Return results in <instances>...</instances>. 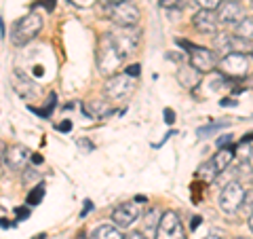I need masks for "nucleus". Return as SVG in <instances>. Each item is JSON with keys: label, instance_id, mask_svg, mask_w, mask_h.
I'll list each match as a JSON object with an SVG mask.
<instances>
[{"label": "nucleus", "instance_id": "obj_1", "mask_svg": "<svg viewBox=\"0 0 253 239\" xmlns=\"http://www.w3.org/2000/svg\"><path fill=\"white\" fill-rule=\"evenodd\" d=\"M97 70L104 76H114L116 68H121L123 63V55L118 53V49L114 47L112 38H110V34H104L99 38V45H97Z\"/></svg>", "mask_w": 253, "mask_h": 239}, {"label": "nucleus", "instance_id": "obj_2", "mask_svg": "<svg viewBox=\"0 0 253 239\" xmlns=\"http://www.w3.org/2000/svg\"><path fill=\"white\" fill-rule=\"evenodd\" d=\"M41 30H42V15L32 11V13L26 15V17L15 21L13 32H11V41H13V45L23 47L30 41H34V38L41 34Z\"/></svg>", "mask_w": 253, "mask_h": 239}, {"label": "nucleus", "instance_id": "obj_3", "mask_svg": "<svg viewBox=\"0 0 253 239\" xmlns=\"http://www.w3.org/2000/svg\"><path fill=\"white\" fill-rule=\"evenodd\" d=\"M110 38H112V43L118 49V53H121L123 58H126V55H131V53L137 51L139 41H141V32L135 26H131V28L118 26L116 30L110 32Z\"/></svg>", "mask_w": 253, "mask_h": 239}, {"label": "nucleus", "instance_id": "obj_4", "mask_svg": "<svg viewBox=\"0 0 253 239\" xmlns=\"http://www.w3.org/2000/svg\"><path fill=\"white\" fill-rule=\"evenodd\" d=\"M245 193H247V190H245V186L239 180H232V182H228V184H224V188H221V193H219V210L228 214V216H230V214H239Z\"/></svg>", "mask_w": 253, "mask_h": 239}, {"label": "nucleus", "instance_id": "obj_5", "mask_svg": "<svg viewBox=\"0 0 253 239\" xmlns=\"http://www.w3.org/2000/svg\"><path fill=\"white\" fill-rule=\"evenodd\" d=\"M234 161V148L232 146H226V148H219L215 155L211 157V161L207 165H203L201 167V176L205 180H213V178H217L221 172H226L228 167H230V163Z\"/></svg>", "mask_w": 253, "mask_h": 239}, {"label": "nucleus", "instance_id": "obj_6", "mask_svg": "<svg viewBox=\"0 0 253 239\" xmlns=\"http://www.w3.org/2000/svg\"><path fill=\"white\" fill-rule=\"evenodd\" d=\"M139 6L135 2H131V0H123V2H116L110 6V19H112L116 26H137L139 23Z\"/></svg>", "mask_w": 253, "mask_h": 239}, {"label": "nucleus", "instance_id": "obj_7", "mask_svg": "<svg viewBox=\"0 0 253 239\" xmlns=\"http://www.w3.org/2000/svg\"><path fill=\"white\" fill-rule=\"evenodd\" d=\"M217 68L228 78H241L249 72V58H247V53H236V51L228 53L219 60Z\"/></svg>", "mask_w": 253, "mask_h": 239}, {"label": "nucleus", "instance_id": "obj_8", "mask_svg": "<svg viewBox=\"0 0 253 239\" xmlns=\"http://www.w3.org/2000/svg\"><path fill=\"white\" fill-rule=\"evenodd\" d=\"M135 91V81L129 74H114L104 85V95L108 100H125Z\"/></svg>", "mask_w": 253, "mask_h": 239}, {"label": "nucleus", "instance_id": "obj_9", "mask_svg": "<svg viewBox=\"0 0 253 239\" xmlns=\"http://www.w3.org/2000/svg\"><path fill=\"white\" fill-rule=\"evenodd\" d=\"M156 239H186L184 227H181L177 212H173V210L163 212V218L156 229Z\"/></svg>", "mask_w": 253, "mask_h": 239}, {"label": "nucleus", "instance_id": "obj_10", "mask_svg": "<svg viewBox=\"0 0 253 239\" xmlns=\"http://www.w3.org/2000/svg\"><path fill=\"white\" fill-rule=\"evenodd\" d=\"M139 216H141V205H139L137 199L118 203L116 208L112 210V222L118 229H129L133 222L139 220Z\"/></svg>", "mask_w": 253, "mask_h": 239}, {"label": "nucleus", "instance_id": "obj_11", "mask_svg": "<svg viewBox=\"0 0 253 239\" xmlns=\"http://www.w3.org/2000/svg\"><path fill=\"white\" fill-rule=\"evenodd\" d=\"M190 63L199 70V72L207 74V72H213L217 68V58H215V51L211 49H205V47H194L190 51Z\"/></svg>", "mask_w": 253, "mask_h": 239}, {"label": "nucleus", "instance_id": "obj_12", "mask_svg": "<svg viewBox=\"0 0 253 239\" xmlns=\"http://www.w3.org/2000/svg\"><path fill=\"white\" fill-rule=\"evenodd\" d=\"M192 26L196 32L201 34H217V26H219V19H217V13L215 11H207V9H201L192 15Z\"/></svg>", "mask_w": 253, "mask_h": 239}, {"label": "nucleus", "instance_id": "obj_13", "mask_svg": "<svg viewBox=\"0 0 253 239\" xmlns=\"http://www.w3.org/2000/svg\"><path fill=\"white\" fill-rule=\"evenodd\" d=\"M243 17H245L243 4L236 2V0H224L217 9V19H219V23H224V26H236Z\"/></svg>", "mask_w": 253, "mask_h": 239}, {"label": "nucleus", "instance_id": "obj_14", "mask_svg": "<svg viewBox=\"0 0 253 239\" xmlns=\"http://www.w3.org/2000/svg\"><path fill=\"white\" fill-rule=\"evenodd\" d=\"M2 159H4V165H9L11 170H26V163L28 159H32V155L26 146L15 144L11 148H4Z\"/></svg>", "mask_w": 253, "mask_h": 239}, {"label": "nucleus", "instance_id": "obj_15", "mask_svg": "<svg viewBox=\"0 0 253 239\" xmlns=\"http://www.w3.org/2000/svg\"><path fill=\"white\" fill-rule=\"evenodd\" d=\"M201 76H203V72H199L192 63H190V66L177 68V81H179L181 87H186V89H194V87H199Z\"/></svg>", "mask_w": 253, "mask_h": 239}, {"label": "nucleus", "instance_id": "obj_16", "mask_svg": "<svg viewBox=\"0 0 253 239\" xmlns=\"http://www.w3.org/2000/svg\"><path fill=\"white\" fill-rule=\"evenodd\" d=\"M84 113L91 119H101L112 113V106L106 100H91V102H84Z\"/></svg>", "mask_w": 253, "mask_h": 239}, {"label": "nucleus", "instance_id": "obj_17", "mask_svg": "<svg viewBox=\"0 0 253 239\" xmlns=\"http://www.w3.org/2000/svg\"><path fill=\"white\" fill-rule=\"evenodd\" d=\"M89 239H125L121 233H118V227H110V225H99L97 229L91 233Z\"/></svg>", "mask_w": 253, "mask_h": 239}, {"label": "nucleus", "instance_id": "obj_18", "mask_svg": "<svg viewBox=\"0 0 253 239\" xmlns=\"http://www.w3.org/2000/svg\"><path fill=\"white\" fill-rule=\"evenodd\" d=\"M213 47H215V51H219L221 55L234 53V51H232V34H226V32H217V34H215V41H213Z\"/></svg>", "mask_w": 253, "mask_h": 239}, {"label": "nucleus", "instance_id": "obj_19", "mask_svg": "<svg viewBox=\"0 0 253 239\" xmlns=\"http://www.w3.org/2000/svg\"><path fill=\"white\" fill-rule=\"evenodd\" d=\"M161 218H163V212L158 210V208L146 210V212H144V220H141V222H144V229H146V231H154V233H156Z\"/></svg>", "mask_w": 253, "mask_h": 239}, {"label": "nucleus", "instance_id": "obj_20", "mask_svg": "<svg viewBox=\"0 0 253 239\" xmlns=\"http://www.w3.org/2000/svg\"><path fill=\"white\" fill-rule=\"evenodd\" d=\"M236 34L243 36V38H249V41H253V17H249V15H245V17L236 23Z\"/></svg>", "mask_w": 253, "mask_h": 239}, {"label": "nucleus", "instance_id": "obj_21", "mask_svg": "<svg viewBox=\"0 0 253 239\" xmlns=\"http://www.w3.org/2000/svg\"><path fill=\"white\" fill-rule=\"evenodd\" d=\"M44 193H46V190H44V184H36V186L28 193V199H26V201H28L30 205H38V203L42 201Z\"/></svg>", "mask_w": 253, "mask_h": 239}, {"label": "nucleus", "instance_id": "obj_22", "mask_svg": "<svg viewBox=\"0 0 253 239\" xmlns=\"http://www.w3.org/2000/svg\"><path fill=\"white\" fill-rule=\"evenodd\" d=\"M228 125H230V121H228V119H224V121H215V123H209L207 127H201V129L196 131V133H199V138H205L207 133H215L217 129H221V127H228Z\"/></svg>", "mask_w": 253, "mask_h": 239}, {"label": "nucleus", "instance_id": "obj_23", "mask_svg": "<svg viewBox=\"0 0 253 239\" xmlns=\"http://www.w3.org/2000/svg\"><path fill=\"white\" fill-rule=\"evenodd\" d=\"M241 214H245V216H251L253 214V188H249L247 193H245L243 205H241Z\"/></svg>", "mask_w": 253, "mask_h": 239}, {"label": "nucleus", "instance_id": "obj_24", "mask_svg": "<svg viewBox=\"0 0 253 239\" xmlns=\"http://www.w3.org/2000/svg\"><path fill=\"white\" fill-rule=\"evenodd\" d=\"M196 4L201 6V9H207V11H217L219 4L224 2V0H194Z\"/></svg>", "mask_w": 253, "mask_h": 239}, {"label": "nucleus", "instance_id": "obj_25", "mask_svg": "<svg viewBox=\"0 0 253 239\" xmlns=\"http://www.w3.org/2000/svg\"><path fill=\"white\" fill-rule=\"evenodd\" d=\"M188 2V0H161L163 9H181Z\"/></svg>", "mask_w": 253, "mask_h": 239}, {"label": "nucleus", "instance_id": "obj_26", "mask_svg": "<svg viewBox=\"0 0 253 239\" xmlns=\"http://www.w3.org/2000/svg\"><path fill=\"white\" fill-rule=\"evenodd\" d=\"M230 144H232V135L230 133H224V135H219L217 138V148H226Z\"/></svg>", "mask_w": 253, "mask_h": 239}, {"label": "nucleus", "instance_id": "obj_27", "mask_svg": "<svg viewBox=\"0 0 253 239\" xmlns=\"http://www.w3.org/2000/svg\"><path fill=\"white\" fill-rule=\"evenodd\" d=\"M139 72H141V66H139V63H131V66L125 68V74H129V76H133V78L139 76Z\"/></svg>", "mask_w": 253, "mask_h": 239}, {"label": "nucleus", "instance_id": "obj_28", "mask_svg": "<svg viewBox=\"0 0 253 239\" xmlns=\"http://www.w3.org/2000/svg\"><path fill=\"white\" fill-rule=\"evenodd\" d=\"M34 178H38V172L36 170H32V167H28L26 172H23V184H28L30 180H34Z\"/></svg>", "mask_w": 253, "mask_h": 239}, {"label": "nucleus", "instance_id": "obj_29", "mask_svg": "<svg viewBox=\"0 0 253 239\" xmlns=\"http://www.w3.org/2000/svg\"><path fill=\"white\" fill-rule=\"evenodd\" d=\"M125 239H150L146 233H141V231H131V233H126Z\"/></svg>", "mask_w": 253, "mask_h": 239}, {"label": "nucleus", "instance_id": "obj_30", "mask_svg": "<svg viewBox=\"0 0 253 239\" xmlns=\"http://www.w3.org/2000/svg\"><path fill=\"white\" fill-rule=\"evenodd\" d=\"M15 216H17V220H26L30 216V210L28 208H17L15 210Z\"/></svg>", "mask_w": 253, "mask_h": 239}, {"label": "nucleus", "instance_id": "obj_31", "mask_svg": "<svg viewBox=\"0 0 253 239\" xmlns=\"http://www.w3.org/2000/svg\"><path fill=\"white\" fill-rule=\"evenodd\" d=\"M165 121H167L169 125L175 123V113H173L171 108H165Z\"/></svg>", "mask_w": 253, "mask_h": 239}, {"label": "nucleus", "instance_id": "obj_32", "mask_svg": "<svg viewBox=\"0 0 253 239\" xmlns=\"http://www.w3.org/2000/svg\"><path fill=\"white\" fill-rule=\"evenodd\" d=\"M57 129L63 131V133H68L70 129H72V121H63V123H59V125H57Z\"/></svg>", "mask_w": 253, "mask_h": 239}, {"label": "nucleus", "instance_id": "obj_33", "mask_svg": "<svg viewBox=\"0 0 253 239\" xmlns=\"http://www.w3.org/2000/svg\"><path fill=\"white\" fill-rule=\"evenodd\" d=\"M219 106H221V108H226V106H236V102L230 100V98H226V100H221V102H219Z\"/></svg>", "mask_w": 253, "mask_h": 239}, {"label": "nucleus", "instance_id": "obj_34", "mask_svg": "<svg viewBox=\"0 0 253 239\" xmlns=\"http://www.w3.org/2000/svg\"><path fill=\"white\" fill-rule=\"evenodd\" d=\"M78 146H83L86 150H93V144H91V142H86V140H78Z\"/></svg>", "mask_w": 253, "mask_h": 239}, {"label": "nucleus", "instance_id": "obj_35", "mask_svg": "<svg viewBox=\"0 0 253 239\" xmlns=\"http://www.w3.org/2000/svg\"><path fill=\"white\" fill-rule=\"evenodd\" d=\"M201 220H203L201 216H194V218H192V222H190V227H192V231H194V229H199V225H201Z\"/></svg>", "mask_w": 253, "mask_h": 239}, {"label": "nucleus", "instance_id": "obj_36", "mask_svg": "<svg viewBox=\"0 0 253 239\" xmlns=\"http://www.w3.org/2000/svg\"><path fill=\"white\" fill-rule=\"evenodd\" d=\"M32 163H34V165H41V163H42V157H41V155H32Z\"/></svg>", "mask_w": 253, "mask_h": 239}, {"label": "nucleus", "instance_id": "obj_37", "mask_svg": "<svg viewBox=\"0 0 253 239\" xmlns=\"http://www.w3.org/2000/svg\"><path fill=\"white\" fill-rule=\"evenodd\" d=\"M93 208V203L89 201V199H86V201H84V210H83V216H86V212H89Z\"/></svg>", "mask_w": 253, "mask_h": 239}, {"label": "nucleus", "instance_id": "obj_38", "mask_svg": "<svg viewBox=\"0 0 253 239\" xmlns=\"http://www.w3.org/2000/svg\"><path fill=\"white\" fill-rule=\"evenodd\" d=\"M44 4H46V11H53L55 9V0H46Z\"/></svg>", "mask_w": 253, "mask_h": 239}, {"label": "nucleus", "instance_id": "obj_39", "mask_svg": "<svg viewBox=\"0 0 253 239\" xmlns=\"http://www.w3.org/2000/svg\"><path fill=\"white\" fill-rule=\"evenodd\" d=\"M253 140V131H249L247 135H245V138H243V144H247V142H251Z\"/></svg>", "mask_w": 253, "mask_h": 239}, {"label": "nucleus", "instance_id": "obj_40", "mask_svg": "<svg viewBox=\"0 0 253 239\" xmlns=\"http://www.w3.org/2000/svg\"><path fill=\"white\" fill-rule=\"evenodd\" d=\"M6 227H13V225H11V222L6 220V218H2V229H6Z\"/></svg>", "mask_w": 253, "mask_h": 239}, {"label": "nucleus", "instance_id": "obj_41", "mask_svg": "<svg viewBox=\"0 0 253 239\" xmlns=\"http://www.w3.org/2000/svg\"><path fill=\"white\" fill-rule=\"evenodd\" d=\"M34 239H46V235H44V233H38Z\"/></svg>", "mask_w": 253, "mask_h": 239}, {"label": "nucleus", "instance_id": "obj_42", "mask_svg": "<svg viewBox=\"0 0 253 239\" xmlns=\"http://www.w3.org/2000/svg\"><path fill=\"white\" fill-rule=\"evenodd\" d=\"M249 227H251V231H253V214L249 216Z\"/></svg>", "mask_w": 253, "mask_h": 239}, {"label": "nucleus", "instance_id": "obj_43", "mask_svg": "<svg viewBox=\"0 0 253 239\" xmlns=\"http://www.w3.org/2000/svg\"><path fill=\"white\" fill-rule=\"evenodd\" d=\"M110 4H116V2H123V0H108Z\"/></svg>", "mask_w": 253, "mask_h": 239}, {"label": "nucleus", "instance_id": "obj_44", "mask_svg": "<svg viewBox=\"0 0 253 239\" xmlns=\"http://www.w3.org/2000/svg\"><path fill=\"white\" fill-rule=\"evenodd\" d=\"M234 239H249V237H234Z\"/></svg>", "mask_w": 253, "mask_h": 239}, {"label": "nucleus", "instance_id": "obj_45", "mask_svg": "<svg viewBox=\"0 0 253 239\" xmlns=\"http://www.w3.org/2000/svg\"><path fill=\"white\" fill-rule=\"evenodd\" d=\"M205 239H219V237H205Z\"/></svg>", "mask_w": 253, "mask_h": 239}, {"label": "nucleus", "instance_id": "obj_46", "mask_svg": "<svg viewBox=\"0 0 253 239\" xmlns=\"http://www.w3.org/2000/svg\"><path fill=\"white\" fill-rule=\"evenodd\" d=\"M251 4H253V0H251Z\"/></svg>", "mask_w": 253, "mask_h": 239}]
</instances>
